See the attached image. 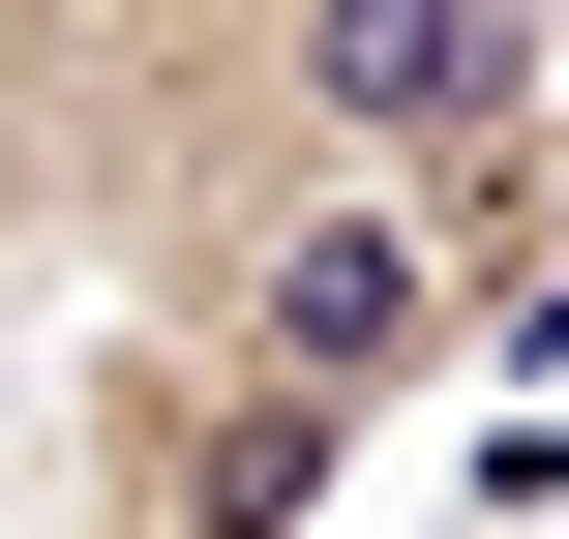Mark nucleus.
<instances>
[{"label": "nucleus", "mask_w": 569, "mask_h": 539, "mask_svg": "<svg viewBox=\"0 0 569 539\" xmlns=\"http://www.w3.org/2000/svg\"><path fill=\"white\" fill-rule=\"evenodd\" d=\"M0 510H30V390H0Z\"/></svg>", "instance_id": "obj_4"}, {"label": "nucleus", "mask_w": 569, "mask_h": 539, "mask_svg": "<svg viewBox=\"0 0 569 539\" xmlns=\"http://www.w3.org/2000/svg\"><path fill=\"white\" fill-rule=\"evenodd\" d=\"M120 300H180L240 390H300V420H420V390H480V330H450V240H420V180L390 150H240V180H180L150 240H120Z\"/></svg>", "instance_id": "obj_1"}, {"label": "nucleus", "mask_w": 569, "mask_h": 539, "mask_svg": "<svg viewBox=\"0 0 569 539\" xmlns=\"http://www.w3.org/2000/svg\"><path fill=\"white\" fill-rule=\"evenodd\" d=\"M360 510V420H300V390H240L180 300H120L60 390H30V510L0 539H330Z\"/></svg>", "instance_id": "obj_2"}, {"label": "nucleus", "mask_w": 569, "mask_h": 539, "mask_svg": "<svg viewBox=\"0 0 569 539\" xmlns=\"http://www.w3.org/2000/svg\"><path fill=\"white\" fill-rule=\"evenodd\" d=\"M210 150H450L540 90V0H180Z\"/></svg>", "instance_id": "obj_3"}]
</instances>
